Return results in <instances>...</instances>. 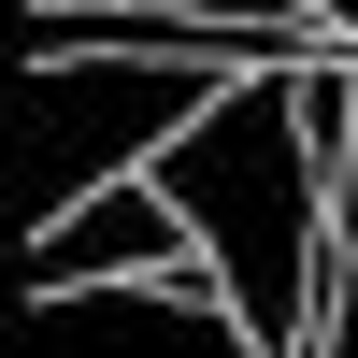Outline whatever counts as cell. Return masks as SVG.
I'll return each mask as SVG.
<instances>
[{
  "mask_svg": "<svg viewBox=\"0 0 358 358\" xmlns=\"http://www.w3.org/2000/svg\"><path fill=\"white\" fill-rule=\"evenodd\" d=\"M158 187H172V215L201 229V258H215V301L273 358L330 344L344 273H315V201H330L344 172L315 158V129H301V72H244L201 129H172L158 143Z\"/></svg>",
  "mask_w": 358,
  "mask_h": 358,
  "instance_id": "6da1fadb",
  "label": "cell"
},
{
  "mask_svg": "<svg viewBox=\"0 0 358 358\" xmlns=\"http://www.w3.org/2000/svg\"><path fill=\"white\" fill-rule=\"evenodd\" d=\"M244 72H315V57H273V43H187V57H15V215L57 229L72 201L143 187L158 143L201 129Z\"/></svg>",
  "mask_w": 358,
  "mask_h": 358,
  "instance_id": "7a4b0ae2",
  "label": "cell"
},
{
  "mask_svg": "<svg viewBox=\"0 0 358 358\" xmlns=\"http://www.w3.org/2000/svg\"><path fill=\"white\" fill-rule=\"evenodd\" d=\"M15 358H273V344L229 301H201V273H158V287H57V301H29Z\"/></svg>",
  "mask_w": 358,
  "mask_h": 358,
  "instance_id": "3957f363",
  "label": "cell"
},
{
  "mask_svg": "<svg viewBox=\"0 0 358 358\" xmlns=\"http://www.w3.org/2000/svg\"><path fill=\"white\" fill-rule=\"evenodd\" d=\"M187 244L201 229L172 215V187L143 172V187H101V201H72L57 229H29V301H57V287H158V273H187Z\"/></svg>",
  "mask_w": 358,
  "mask_h": 358,
  "instance_id": "277c9868",
  "label": "cell"
},
{
  "mask_svg": "<svg viewBox=\"0 0 358 358\" xmlns=\"http://www.w3.org/2000/svg\"><path fill=\"white\" fill-rule=\"evenodd\" d=\"M129 15H187V29H244V43H273V57H330V15H301V0H129Z\"/></svg>",
  "mask_w": 358,
  "mask_h": 358,
  "instance_id": "5b68a950",
  "label": "cell"
},
{
  "mask_svg": "<svg viewBox=\"0 0 358 358\" xmlns=\"http://www.w3.org/2000/svg\"><path fill=\"white\" fill-rule=\"evenodd\" d=\"M301 129H315V158H358V57H315V72H301Z\"/></svg>",
  "mask_w": 358,
  "mask_h": 358,
  "instance_id": "8992f818",
  "label": "cell"
},
{
  "mask_svg": "<svg viewBox=\"0 0 358 358\" xmlns=\"http://www.w3.org/2000/svg\"><path fill=\"white\" fill-rule=\"evenodd\" d=\"M301 15H330V29H358V0H301Z\"/></svg>",
  "mask_w": 358,
  "mask_h": 358,
  "instance_id": "52a82bcc",
  "label": "cell"
}]
</instances>
